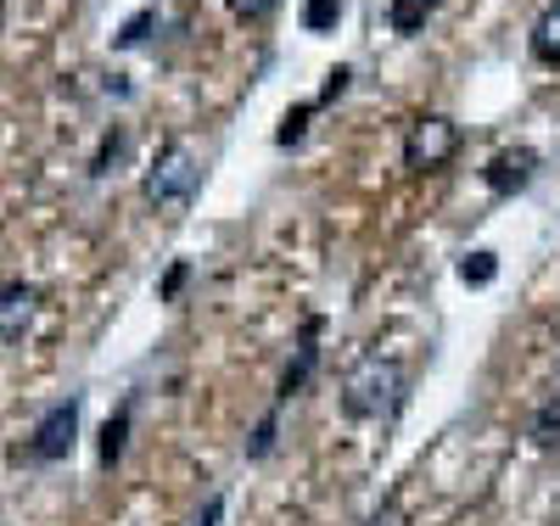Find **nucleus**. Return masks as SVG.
<instances>
[{"instance_id":"16","label":"nucleus","mask_w":560,"mask_h":526,"mask_svg":"<svg viewBox=\"0 0 560 526\" xmlns=\"http://www.w3.org/2000/svg\"><path fill=\"white\" fill-rule=\"evenodd\" d=\"M118 152H124V135H107V140H102V152H96V174H107V163H113Z\"/></svg>"},{"instance_id":"1","label":"nucleus","mask_w":560,"mask_h":526,"mask_svg":"<svg viewBox=\"0 0 560 526\" xmlns=\"http://www.w3.org/2000/svg\"><path fill=\"white\" fill-rule=\"evenodd\" d=\"M409 398V364L393 353H359L342 375V414L348 420H393Z\"/></svg>"},{"instance_id":"18","label":"nucleus","mask_w":560,"mask_h":526,"mask_svg":"<svg viewBox=\"0 0 560 526\" xmlns=\"http://www.w3.org/2000/svg\"><path fill=\"white\" fill-rule=\"evenodd\" d=\"M219 510H224V504H219V499H213V504H208V515H202V521H197V526H213V521H219Z\"/></svg>"},{"instance_id":"11","label":"nucleus","mask_w":560,"mask_h":526,"mask_svg":"<svg viewBox=\"0 0 560 526\" xmlns=\"http://www.w3.org/2000/svg\"><path fill=\"white\" fill-rule=\"evenodd\" d=\"M124 437H129V409H118V414L107 420V432H102V465H118Z\"/></svg>"},{"instance_id":"19","label":"nucleus","mask_w":560,"mask_h":526,"mask_svg":"<svg viewBox=\"0 0 560 526\" xmlns=\"http://www.w3.org/2000/svg\"><path fill=\"white\" fill-rule=\"evenodd\" d=\"M0 23H7V7H0Z\"/></svg>"},{"instance_id":"14","label":"nucleus","mask_w":560,"mask_h":526,"mask_svg":"<svg viewBox=\"0 0 560 526\" xmlns=\"http://www.w3.org/2000/svg\"><path fill=\"white\" fill-rule=\"evenodd\" d=\"M158 23V7H147V12H135L129 23H124V34H118V45H140V39H147V28Z\"/></svg>"},{"instance_id":"17","label":"nucleus","mask_w":560,"mask_h":526,"mask_svg":"<svg viewBox=\"0 0 560 526\" xmlns=\"http://www.w3.org/2000/svg\"><path fill=\"white\" fill-rule=\"evenodd\" d=\"M364 526H404V510H398V504H382V510L370 515Z\"/></svg>"},{"instance_id":"7","label":"nucleus","mask_w":560,"mask_h":526,"mask_svg":"<svg viewBox=\"0 0 560 526\" xmlns=\"http://www.w3.org/2000/svg\"><path fill=\"white\" fill-rule=\"evenodd\" d=\"M314 337H319V319H308V325H303V348H298V359L287 364V375H280V404H287V398H298V393L308 387V375H314V364H319V348H314Z\"/></svg>"},{"instance_id":"4","label":"nucleus","mask_w":560,"mask_h":526,"mask_svg":"<svg viewBox=\"0 0 560 526\" xmlns=\"http://www.w3.org/2000/svg\"><path fill=\"white\" fill-rule=\"evenodd\" d=\"M73 437H79V398L45 409V420L34 425V437H28V459H39V465L68 459L73 454Z\"/></svg>"},{"instance_id":"12","label":"nucleus","mask_w":560,"mask_h":526,"mask_svg":"<svg viewBox=\"0 0 560 526\" xmlns=\"http://www.w3.org/2000/svg\"><path fill=\"white\" fill-rule=\"evenodd\" d=\"M499 274V258L493 253H471V258H459V280L465 285H488Z\"/></svg>"},{"instance_id":"3","label":"nucleus","mask_w":560,"mask_h":526,"mask_svg":"<svg viewBox=\"0 0 560 526\" xmlns=\"http://www.w3.org/2000/svg\"><path fill=\"white\" fill-rule=\"evenodd\" d=\"M459 152V124L443 118V113H427V118H415L409 135H404V168L409 174H438L448 168Z\"/></svg>"},{"instance_id":"13","label":"nucleus","mask_w":560,"mask_h":526,"mask_svg":"<svg viewBox=\"0 0 560 526\" xmlns=\"http://www.w3.org/2000/svg\"><path fill=\"white\" fill-rule=\"evenodd\" d=\"M337 17H342V0H308V7H303V28H314V34L331 28Z\"/></svg>"},{"instance_id":"6","label":"nucleus","mask_w":560,"mask_h":526,"mask_svg":"<svg viewBox=\"0 0 560 526\" xmlns=\"http://www.w3.org/2000/svg\"><path fill=\"white\" fill-rule=\"evenodd\" d=\"M34 314H39V285H28V280L0 285V342H18L34 325Z\"/></svg>"},{"instance_id":"8","label":"nucleus","mask_w":560,"mask_h":526,"mask_svg":"<svg viewBox=\"0 0 560 526\" xmlns=\"http://www.w3.org/2000/svg\"><path fill=\"white\" fill-rule=\"evenodd\" d=\"M533 57L538 62H560V0L544 7L538 23H533Z\"/></svg>"},{"instance_id":"15","label":"nucleus","mask_w":560,"mask_h":526,"mask_svg":"<svg viewBox=\"0 0 560 526\" xmlns=\"http://www.w3.org/2000/svg\"><path fill=\"white\" fill-rule=\"evenodd\" d=\"M224 7H230V12H236L242 23H258V17H269V12L280 7V0H224Z\"/></svg>"},{"instance_id":"10","label":"nucleus","mask_w":560,"mask_h":526,"mask_svg":"<svg viewBox=\"0 0 560 526\" xmlns=\"http://www.w3.org/2000/svg\"><path fill=\"white\" fill-rule=\"evenodd\" d=\"M533 443H538V448H560V393L538 409V420H533Z\"/></svg>"},{"instance_id":"9","label":"nucleus","mask_w":560,"mask_h":526,"mask_svg":"<svg viewBox=\"0 0 560 526\" xmlns=\"http://www.w3.org/2000/svg\"><path fill=\"white\" fill-rule=\"evenodd\" d=\"M432 12H438V0H387V17L398 34H420Z\"/></svg>"},{"instance_id":"2","label":"nucleus","mask_w":560,"mask_h":526,"mask_svg":"<svg viewBox=\"0 0 560 526\" xmlns=\"http://www.w3.org/2000/svg\"><path fill=\"white\" fill-rule=\"evenodd\" d=\"M147 202L163 208V213H179V208H191V197L202 190V157L191 152V140H168V147L152 157L147 168Z\"/></svg>"},{"instance_id":"5","label":"nucleus","mask_w":560,"mask_h":526,"mask_svg":"<svg viewBox=\"0 0 560 526\" xmlns=\"http://www.w3.org/2000/svg\"><path fill=\"white\" fill-rule=\"evenodd\" d=\"M482 179H488L493 197H516V190H527V185L538 179V152H533V147H510V152H499V157L482 168Z\"/></svg>"}]
</instances>
